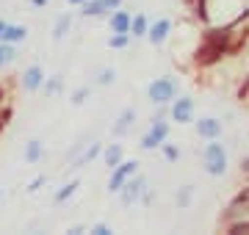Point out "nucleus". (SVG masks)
Segmentation results:
<instances>
[{
    "label": "nucleus",
    "instance_id": "nucleus-1",
    "mask_svg": "<svg viewBox=\"0 0 249 235\" xmlns=\"http://www.w3.org/2000/svg\"><path fill=\"white\" fill-rule=\"evenodd\" d=\"M227 55H232V31L230 25L211 28L202 34V42L194 53V67L199 69H213L216 64H222Z\"/></svg>",
    "mask_w": 249,
    "mask_h": 235
},
{
    "label": "nucleus",
    "instance_id": "nucleus-2",
    "mask_svg": "<svg viewBox=\"0 0 249 235\" xmlns=\"http://www.w3.org/2000/svg\"><path fill=\"white\" fill-rule=\"evenodd\" d=\"M199 158H202V169L211 174V177H224V174H227L230 158H227V150H224V144L219 141V138H213V141H205Z\"/></svg>",
    "mask_w": 249,
    "mask_h": 235
},
{
    "label": "nucleus",
    "instance_id": "nucleus-3",
    "mask_svg": "<svg viewBox=\"0 0 249 235\" xmlns=\"http://www.w3.org/2000/svg\"><path fill=\"white\" fill-rule=\"evenodd\" d=\"M178 89H180V83L172 75H163V78H155L147 86V100L152 105H169L172 100L178 97Z\"/></svg>",
    "mask_w": 249,
    "mask_h": 235
},
{
    "label": "nucleus",
    "instance_id": "nucleus-4",
    "mask_svg": "<svg viewBox=\"0 0 249 235\" xmlns=\"http://www.w3.org/2000/svg\"><path fill=\"white\" fill-rule=\"evenodd\" d=\"M166 117H155L150 119V127H147V133L142 136L139 147H142L144 152H152V150H160V144L169 138V122H163Z\"/></svg>",
    "mask_w": 249,
    "mask_h": 235
},
{
    "label": "nucleus",
    "instance_id": "nucleus-5",
    "mask_svg": "<svg viewBox=\"0 0 249 235\" xmlns=\"http://www.w3.org/2000/svg\"><path fill=\"white\" fill-rule=\"evenodd\" d=\"M136 172H139V161H130V158L119 161L114 169H111V177H108V191H111V194H119V188H122V185L130 180Z\"/></svg>",
    "mask_w": 249,
    "mask_h": 235
},
{
    "label": "nucleus",
    "instance_id": "nucleus-6",
    "mask_svg": "<svg viewBox=\"0 0 249 235\" xmlns=\"http://www.w3.org/2000/svg\"><path fill=\"white\" fill-rule=\"evenodd\" d=\"M194 111H196V102H194L191 94L175 97L169 102V117H172V122H178V125H188V122H194Z\"/></svg>",
    "mask_w": 249,
    "mask_h": 235
},
{
    "label": "nucleus",
    "instance_id": "nucleus-7",
    "mask_svg": "<svg viewBox=\"0 0 249 235\" xmlns=\"http://www.w3.org/2000/svg\"><path fill=\"white\" fill-rule=\"evenodd\" d=\"M144 188H147V177L136 172L133 177H130V180L119 188V202H122V208H130L133 202H139V199H142V194H144Z\"/></svg>",
    "mask_w": 249,
    "mask_h": 235
},
{
    "label": "nucleus",
    "instance_id": "nucleus-8",
    "mask_svg": "<svg viewBox=\"0 0 249 235\" xmlns=\"http://www.w3.org/2000/svg\"><path fill=\"white\" fill-rule=\"evenodd\" d=\"M42 83H45V69L39 64H28L22 69V75H19V86L28 94H36V91H42Z\"/></svg>",
    "mask_w": 249,
    "mask_h": 235
},
{
    "label": "nucleus",
    "instance_id": "nucleus-9",
    "mask_svg": "<svg viewBox=\"0 0 249 235\" xmlns=\"http://www.w3.org/2000/svg\"><path fill=\"white\" fill-rule=\"evenodd\" d=\"M172 28H175V22H172L169 17H160V19H155V22H150V31H147L144 39H147L152 47H160L172 36Z\"/></svg>",
    "mask_w": 249,
    "mask_h": 235
},
{
    "label": "nucleus",
    "instance_id": "nucleus-10",
    "mask_svg": "<svg viewBox=\"0 0 249 235\" xmlns=\"http://www.w3.org/2000/svg\"><path fill=\"white\" fill-rule=\"evenodd\" d=\"M119 6H122V0H86L80 6V14L83 17H108Z\"/></svg>",
    "mask_w": 249,
    "mask_h": 235
},
{
    "label": "nucleus",
    "instance_id": "nucleus-11",
    "mask_svg": "<svg viewBox=\"0 0 249 235\" xmlns=\"http://www.w3.org/2000/svg\"><path fill=\"white\" fill-rule=\"evenodd\" d=\"M222 133H224L222 119H216V117H202L199 122H196V136L202 138V141H213V138H222Z\"/></svg>",
    "mask_w": 249,
    "mask_h": 235
},
{
    "label": "nucleus",
    "instance_id": "nucleus-12",
    "mask_svg": "<svg viewBox=\"0 0 249 235\" xmlns=\"http://www.w3.org/2000/svg\"><path fill=\"white\" fill-rule=\"evenodd\" d=\"M130 19H133V14L127 9H114L111 14H108V28H111V34H130Z\"/></svg>",
    "mask_w": 249,
    "mask_h": 235
},
{
    "label": "nucleus",
    "instance_id": "nucleus-13",
    "mask_svg": "<svg viewBox=\"0 0 249 235\" xmlns=\"http://www.w3.org/2000/svg\"><path fill=\"white\" fill-rule=\"evenodd\" d=\"M133 125H136V108H122V114H119L116 122L111 125V136H116V138L127 136V133L133 130Z\"/></svg>",
    "mask_w": 249,
    "mask_h": 235
},
{
    "label": "nucleus",
    "instance_id": "nucleus-14",
    "mask_svg": "<svg viewBox=\"0 0 249 235\" xmlns=\"http://www.w3.org/2000/svg\"><path fill=\"white\" fill-rule=\"evenodd\" d=\"M103 147H106V144H100V141H91L89 147H83V150H80V155H78V158H75V161H70V163H72L70 169H83L86 163L97 161L100 155H103Z\"/></svg>",
    "mask_w": 249,
    "mask_h": 235
},
{
    "label": "nucleus",
    "instance_id": "nucleus-15",
    "mask_svg": "<svg viewBox=\"0 0 249 235\" xmlns=\"http://www.w3.org/2000/svg\"><path fill=\"white\" fill-rule=\"evenodd\" d=\"M22 158H25V163L36 166V163L45 158V144H42L39 138H31V141L25 144V152H22Z\"/></svg>",
    "mask_w": 249,
    "mask_h": 235
},
{
    "label": "nucleus",
    "instance_id": "nucleus-16",
    "mask_svg": "<svg viewBox=\"0 0 249 235\" xmlns=\"http://www.w3.org/2000/svg\"><path fill=\"white\" fill-rule=\"evenodd\" d=\"M103 163H106L108 169H114L119 161H124V147L122 144H108V147H103Z\"/></svg>",
    "mask_w": 249,
    "mask_h": 235
},
{
    "label": "nucleus",
    "instance_id": "nucleus-17",
    "mask_svg": "<svg viewBox=\"0 0 249 235\" xmlns=\"http://www.w3.org/2000/svg\"><path fill=\"white\" fill-rule=\"evenodd\" d=\"M147 31H150V17L147 14H133V19H130V36L133 39H144L147 36Z\"/></svg>",
    "mask_w": 249,
    "mask_h": 235
},
{
    "label": "nucleus",
    "instance_id": "nucleus-18",
    "mask_svg": "<svg viewBox=\"0 0 249 235\" xmlns=\"http://www.w3.org/2000/svg\"><path fill=\"white\" fill-rule=\"evenodd\" d=\"M72 28V14L67 11V14H58L55 17V25H53V42H64V36L70 34Z\"/></svg>",
    "mask_w": 249,
    "mask_h": 235
},
{
    "label": "nucleus",
    "instance_id": "nucleus-19",
    "mask_svg": "<svg viewBox=\"0 0 249 235\" xmlns=\"http://www.w3.org/2000/svg\"><path fill=\"white\" fill-rule=\"evenodd\" d=\"M42 91H45V97H47V100L61 97V94H64V78H61V75L45 78V83H42Z\"/></svg>",
    "mask_w": 249,
    "mask_h": 235
},
{
    "label": "nucleus",
    "instance_id": "nucleus-20",
    "mask_svg": "<svg viewBox=\"0 0 249 235\" xmlns=\"http://www.w3.org/2000/svg\"><path fill=\"white\" fill-rule=\"evenodd\" d=\"M78 188H80V180H70V183H64L61 188H58V191L53 194V205H64L67 199L75 197V191H78Z\"/></svg>",
    "mask_w": 249,
    "mask_h": 235
},
{
    "label": "nucleus",
    "instance_id": "nucleus-21",
    "mask_svg": "<svg viewBox=\"0 0 249 235\" xmlns=\"http://www.w3.org/2000/svg\"><path fill=\"white\" fill-rule=\"evenodd\" d=\"M222 227L227 235H249V216H238L232 221H224Z\"/></svg>",
    "mask_w": 249,
    "mask_h": 235
},
{
    "label": "nucleus",
    "instance_id": "nucleus-22",
    "mask_svg": "<svg viewBox=\"0 0 249 235\" xmlns=\"http://www.w3.org/2000/svg\"><path fill=\"white\" fill-rule=\"evenodd\" d=\"M25 39H28V28H25V25H11V22H9L3 42H9V45H22Z\"/></svg>",
    "mask_w": 249,
    "mask_h": 235
},
{
    "label": "nucleus",
    "instance_id": "nucleus-23",
    "mask_svg": "<svg viewBox=\"0 0 249 235\" xmlns=\"http://www.w3.org/2000/svg\"><path fill=\"white\" fill-rule=\"evenodd\" d=\"M17 58V45H9V42H0V69H6L11 61Z\"/></svg>",
    "mask_w": 249,
    "mask_h": 235
},
{
    "label": "nucleus",
    "instance_id": "nucleus-24",
    "mask_svg": "<svg viewBox=\"0 0 249 235\" xmlns=\"http://www.w3.org/2000/svg\"><path fill=\"white\" fill-rule=\"evenodd\" d=\"M114 81H116V69L114 67H103L97 78H94V86H114Z\"/></svg>",
    "mask_w": 249,
    "mask_h": 235
},
{
    "label": "nucleus",
    "instance_id": "nucleus-25",
    "mask_svg": "<svg viewBox=\"0 0 249 235\" xmlns=\"http://www.w3.org/2000/svg\"><path fill=\"white\" fill-rule=\"evenodd\" d=\"M108 47L111 50H127L130 47V34H111L108 36Z\"/></svg>",
    "mask_w": 249,
    "mask_h": 235
},
{
    "label": "nucleus",
    "instance_id": "nucleus-26",
    "mask_svg": "<svg viewBox=\"0 0 249 235\" xmlns=\"http://www.w3.org/2000/svg\"><path fill=\"white\" fill-rule=\"evenodd\" d=\"M89 97H91V86H78V89L70 94V102L72 105H83Z\"/></svg>",
    "mask_w": 249,
    "mask_h": 235
},
{
    "label": "nucleus",
    "instance_id": "nucleus-27",
    "mask_svg": "<svg viewBox=\"0 0 249 235\" xmlns=\"http://www.w3.org/2000/svg\"><path fill=\"white\" fill-rule=\"evenodd\" d=\"M178 208H188L191 205V199H194V185H183V188H178Z\"/></svg>",
    "mask_w": 249,
    "mask_h": 235
},
{
    "label": "nucleus",
    "instance_id": "nucleus-28",
    "mask_svg": "<svg viewBox=\"0 0 249 235\" xmlns=\"http://www.w3.org/2000/svg\"><path fill=\"white\" fill-rule=\"evenodd\" d=\"M160 155L166 158L169 163H178V158H180V150H178V144H169V138L160 144Z\"/></svg>",
    "mask_w": 249,
    "mask_h": 235
},
{
    "label": "nucleus",
    "instance_id": "nucleus-29",
    "mask_svg": "<svg viewBox=\"0 0 249 235\" xmlns=\"http://www.w3.org/2000/svg\"><path fill=\"white\" fill-rule=\"evenodd\" d=\"M11 86H14V83L0 81V105H3V102H11Z\"/></svg>",
    "mask_w": 249,
    "mask_h": 235
},
{
    "label": "nucleus",
    "instance_id": "nucleus-30",
    "mask_svg": "<svg viewBox=\"0 0 249 235\" xmlns=\"http://www.w3.org/2000/svg\"><path fill=\"white\" fill-rule=\"evenodd\" d=\"M89 233H91V235H111L114 230H111L106 221H97V224H91V227H89Z\"/></svg>",
    "mask_w": 249,
    "mask_h": 235
},
{
    "label": "nucleus",
    "instance_id": "nucleus-31",
    "mask_svg": "<svg viewBox=\"0 0 249 235\" xmlns=\"http://www.w3.org/2000/svg\"><path fill=\"white\" fill-rule=\"evenodd\" d=\"M42 185H45V174H36V177H34V180H31V183H28V194H36V191H39V188H42Z\"/></svg>",
    "mask_w": 249,
    "mask_h": 235
},
{
    "label": "nucleus",
    "instance_id": "nucleus-32",
    "mask_svg": "<svg viewBox=\"0 0 249 235\" xmlns=\"http://www.w3.org/2000/svg\"><path fill=\"white\" fill-rule=\"evenodd\" d=\"M139 202L150 208V205H152V188H144V194H142V199H139Z\"/></svg>",
    "mask_w": 249,
    "mask_h": 235
},
{
    "label": "nucleus",
    "instance_id": "nucleus-33",
    "mask_svg": "<svg viewBox=\"0 0 249 235\" xmlns=\"http://www.w3.org/2000/svg\"><path fill=\"white\" fill-rule=\"evenodd\" d=\"M67 233H70V235H83V233H89V230H86V227H80V224H75V227H70Z\"/></svg>",
    "mask_w": 249,
    "mask_h": 235
},
{
    "label": "nucleus",
    "instance_id": "nucleus-34",
    "mask_svg": "<svg viewBox=\"0 0 249 235\" xmlns=\"http://www.w3.org/2000/svg\"><path fill=\"white\" fill-rule=\"evenodd\" d=\"M28 3H31L34 9H45V6H47V3H50V0H28Z\"/></svg>",
    "mask_w": 249,
    "mask_h": 235
},
{
    "label": "nucleus",
    "instance_id": "nucleus-35",
    "mask_svg": "<svg viewBox=\"0 0 249 235\" xmlns=\"http://www.w3.org/2000/svg\"><path fill=\"white\" fill-rule=\"evenodd\" d=\"M241 172H244V174H247V177H249V155H247V158H244V161H241Z\"/></svg>",
    "mask_w": 249,
    "mask_h": 235
},
{
    "label": "nucleus",
    "instance_id": "nucleus-36",
    "mask_svg": "<svg viewBox=\"0 0 249 235\" xmlns=\"http://www.w3.org/2000/svg\"><path fill=\"white\" fill-rule=\"evenodd\" d=\"M6 28H9V22H6V19H0V42H3V36H6Z\"/></svg>",
    "mask_w": 249,
    "mask_h": 235
},
{
    "label": "nucleus",
    "instance_id": "nucleus-37",
    "mask_svg": "<svg viewBox=\"0 0 249 235\" xmlns=\"http://www.w3.org/2000/svg\"><path fill=\"white\" fill-rule=\"evenodd\" d=\"M67 3H70V6H75V9H80V6H83L86 0H67Z\"/></svg>",
    "mask_w": 249,
    "mask_h": 235
},
{
    "label": "nucleus",
    "instance_id": "nucleus-38",
    "mask_svg": "<svg viewBox=\"0 0 249 235\" xmlns=\"http://www.w3.org/2000/svg\"><path fill=\"white\" fill-rule=\"evenodd\" d=\"M0 199H3V191H0Z\"/></svg>",
    "mask_w": 249,
    "mask_h": 235
}]
</instances>
